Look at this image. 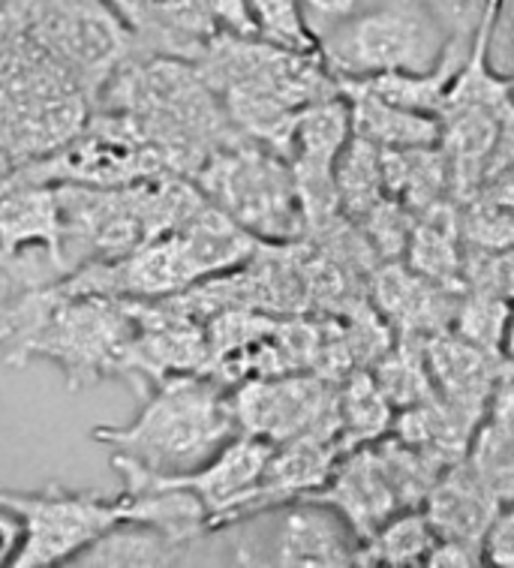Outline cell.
Returning <instances> with one entry per match:
<instances>
[{
	"mask_svg": "<svg viewBox=\"0 0 514 568\" xmlns=\"http://www.w3.org/2000/svg\"><path fill=\"white\" fill-rule=\"evenodd\" d=\"M10 172H12V163L7 160V156H3V151H0V184L7 181V175H10Z\"/></svg>",
	"mask_w": 514,
	"mask_h": 568,
	"instance_id": "32",
	"label": "cell"
},
{
	"mask_svg": "<svg viewBox=\"0 0 514 568\" xmlns=\"http://www.w3.org/2000/svg\"><path fill=\"white\" fill-rule=\"evenodd\" d=\"M91 112L75 75L24 31L7 0L0 7V151L12 169L61 148Z\"/></svg>",
	"mask_w": 514,
	"mask_h": 568,
	"instance_id": "4",
	"label": "cell"
},
{
	"mask_svg": "<svg viewBox=\"0 0 514 568\" xmlns=\"http://www.w3.org/2000/svg\"><path fill=\"white\" fill-rule=\"evenodd\" d=\"M3 3H7V0H0V7H3Z\"/></svg>",
	"mask_w": 514,
	"mask_h": 568,
	"instance_id": "33",
	"label": "cell"
},
{
	"mask_svg": "<svg viewBox=\"0 0 514 568\" xmlns=\"http://www.w3.org/2000/svg\"><path fill=\"white\" fill-rule=\"evenodd\" d=\"M412 271H419L436 286H452L461 271L454 220L436 205L427 211V220L412 235Z\"/></svg>",
	"mask_w": 514,
	"mask_h": 568,
	"instance_id": "22",
	"label": "cell"
},
{
	"mask_svg": "<svg viewBox=\"0 0 514 568\" xmlns=\"http://www.w3.org/2000/svg\"><path fill=\"white\" fill-rule=\"evenodd\" d=\"M193 181L211 205L256 241L289 244L304 229L308 214L289 160L248 135L208 156Z\"/></svg>",
	"mask_w": 514,
	"mask_h": 568,
	"instance_id": "5",
	"label": "cell"
},
{
	"mask_svg": "<svg viewBox=\"0 0 514 568\" xmlns=\"http://www.w3.org/2000/svg\"><path fill=\"white\" fill-rule=\"evenodd\" d=\"M241 434L286 443L304 434H337V394L320 376H253L232 388Z\"/></svg>",
	"mask_w": 514,
	"mask_h": 568,
	"instance_id": "10",
	"label": "cell"
},
{
	"mask_svg": "<svg viewBox=\"0 0 514 568\" xmlns=\"http://www.w3.org/2000/svg\"><path fill=\"white\" fill-rule=\"evenodd\" d=\"M373 379L382 388V394L389 397L391 406H397V409L431 400L433 394H436L424 349H410V346L389 352L380 362V367H376Z\"/></svg>",
	"mask_w": 514,
	"mask_h": 568,
	"instance_id": "24",
	"label": "cell"
},
{
	"mask_svg": "<svg viewBox=\"0 0 514 568\" xmlns=\"http://www.w3.org/2000/svg\"><path fill=\"white\" fill-rule=\"evenodd\" d=\"M304 3V10L308 16H316V19H325V21H343L350 19L359 12V3L361 0H301Z\"/></svg>",
	"mask_w": 514,
	"mask_h": 568,
	"instance_id": "29",
	"label": "cell"
},
{
	"mask_svg": "<svg viewBox=\"0 0 514 568\" xmlns=\"http://www.w3.org/2000/svg\"><path fill=\"white\" fill-rule=\"evenodd\" d=\"M75 568L195 566V554L163 529L142 520H121L72 559Z\"/></svg>",
	"mask_w": 514,
	"mask_h": 568,
	"instance_id": "18",
	"label": "cell"
},
{
	"mask_svg": "<svg viewBox=\"0 0 514 568\" xmlns=\"http://www.w3.org/2000/svg\"><path fill=\"white\" fill-rule=\"evenodd\" d=\"M466 239L478 244L484 253H503L514 247V211L482 207L466 217Z\"/></svg>",
	"mask_w": 514,
	"mask_h": 568,
	"instance_id": "26",
	"label": "cell"
},
{
	"mask_svg": "<svg viewBox=\"0 0 514 568\" xmlns=\"http://www.w3.org/2000/svg\"><path fill=\"white\" fill-rule=\"evenodd\" d=\"M340 91L346 93V103H350L352 135H359L364 142L382 151L440 145V135H443L440 118L389 103L359 82H343Z\"/></svg>",
	"mask_w": 514,
	"mask_h": 568,
	"instance_id": "16",
	"label": "cell"
},
{
	"mask_svg": "<svg viewBox=\"0 0 514 568\" xmlns=\"http://www.w3.org/2000/svg\"><path fill=\"white\" fill-rule=\"evenodd\" d=\"M512 88H514V75H512Z\"/></svg>",
	"mask_w": 514,
	"mask_h": 568,
	"instance_id": "34",
	"label": "cell"
},
{
	"mask_svg": "<svg viewBox=\"0 0 514 568\" xmlns=\"http://www.w3.org/2000/svg\"><path fill=\"white\" fill-rule=\"evenodd\" d=\"M505 316H508V301L487 290H475L470 298L463 301L461 311L454 313L457 334L463 341L494 352V355H503Z\"/></svg>",
	"mask_w": 514,
	"mask_h": 568,
	"instance_id": "25",
	"label": "cell"
},
{
	"mask_svg": "<svg viewBox=\"0 0 514 568\" xmlns=\"http://www.w3.org/2000/svg\"><path fill=\"white\" fill-rule=\"evenodd\" d=\"M169 172L163 160L121 114L93 109L79 133L46 156L16 165L10 178L33 184L124 186Z\"/></svg>",
	"mask_w": 514,
	"mask_h": 568,
	"instance_id": "9",
	"label": "cell"
},
{
	"mask_svg": "<svg viewBox=\"0 0 514 568\" xmlns=\"http://www.w3.org/2000/svg\"><path fill=\"white\" fill-rule=\"evenodd\" d=\"M248 10L259 40L286 52H320V40L310 31L301 0H248Z\"/></svg>",
	"mask_w": 514,
	"mask_h": 568,
	"instance_id": "23",
	"label": "cell"
},
{
	"mask_svg": "<svg viewBox=\"0 0 514 568\" xmlns=\"http://www.w3.org/2000/svg\"><path fill=\"white\" fill-rule=\"evenodd\" d=\"M124 21L133 37L135 54L142 58H181L195 61L208 42L214 40L216 24L202 0H103Z\"/></svg>",
	"mask_w": 514,
	"mask_h": 568,
	"instance_id": "12",
	"label": "cell"
},
{
	"mask_svg": "<svg viewBox=\"0 0 514 568\" xmlns=\"http://www.w3.org/2000/svg\"><path fill=\"white\" fill-rule=\"evenodd\" d=\"M10 7L24 31L75 75L91 105L135 58L133 37L103 0H10Z\"/></svg>",
	"mask_w": 514,
	"mask_h": 568,
	"instance_id": "7",
	"label": "cell"
},
{
	"mask_svg": "<svg viewBox=\"0 0 514 568\" xmlns=\"http://www.w3.org/2000/svg\"><path fill=\"white\" fill-rule=\"evenodd\" d=\"M21 541V524L19 517L0 508V566H10L12 554L19 550Z\"/></svg>",
	"mask_w": 514,
	"mask_h": 568,
	"instance_id": "30",
	"label": "cell"
},
{
	"mask_svg": "<svg viewBox=\"0 0 514 568\" xmlns=\"http://www.w3.org/2000/svg\"><path fill=\"white\" fill-rule=\"evenodd\" d=\"M380 301L382 307L391 313V320H397L401 325H410V328H422L424 322H431L433 331L436 328V320H452L454 311L445 301L443 286L433 292L427 286V277H422L419 271H394L391 268L385 277L380 280Z\"/></svg>",
	"mask_w": 514,
	"mask_h": 568,
	"instance_id": "21",
	"label": "cell"
},
{
	"mask_svg": "<svg viewBox=\"0 0 514 568\" xmlns=\"http://www.w3.org/2000/svg\"><path fill=\"white\" fill-rule=\"evenodd\" d=\"M424 358H427L436 397H443L452 406H457L461 413L482 422L487 400L500 383L494 373L500 355L482 349V346H473L470 341H463L461 334L452 337V334L440 331L424 346Z\"/></svg>",
	"mask_w": 514,
	"mask_h": 568,
	"instance_id": "14",
	"label": "cell"
},
{
	"mask_svg": "<svg viewBox=\"0 0 514 568\" xmlns=\"http://www.w3.org/2000/svg\"><path fill=\"white\" fill-rule=\"evenodd\" d=\"M0 508L19 517L21 541L12 554V568L70 566L105 529L124 520L121 496L105 499L93 490H10L0 487Z\"/></svg>",
	"mask_w": 514,
	"mask_h": 568,
	"instance_id": "8",
	"label": "cell"
},
{
	"mask_svg": "<svg viewBox=\"0 0 514 568\" xmlns=\"http://www.w3.org/2000/svg\"><path fill=\"white\" fill-rule=\"evenodd\" d=\"M424 503L440 541H470L484 548L496 524V511L503 506L482 478L475 476L466 457L436 478Z\"/></svg>",
	"mask_w": 514,
	"mask_h": 568,
	"instance_id": "15",
	"label": "cell"
},
{
	"mask_svg": "<svg viewBox=\"0 0 514 568\" xmlns=\"http://www.w3.org/2000/svg\"><path fill=\"white\" fill-rule=\"evenodd\" d=\"M443 24L422 0H389L334 24L320 54L337 82L389 73H427L443 58Z\"/></svg>",
	"mask_w": 514,
	"mask_h": 568,
	"instance_id": "6",
	"label": "cell"
},
{
	"mask_svg": "<svg viewBox=\"0 0 514 568\" xmlns=\"http://www.w3.org/2000/svg\"><path fill=\"white\" fill-rule=\"evenodd\" d=\"M313 496L337 508L359 532L361 541L373 536L389 517L403 511L389 466L382 460L380 448H371V445L346 452L343 464L334 466L329 485Z\"/></svg>",
	"mask_w": 514,
	"mask_h": 568,
	"instance_id": "13",
	"label": "cell"
},
{
	"mask_svg": "<svg viewBox=\"0 0 514 568\" xmlns=\"http://www.w3.org/2000/svg\"><path fill=\"white\" fill-rule=\"evenodd\" d=\"M91 436L144 469L181 476L223 452L241 427L229 385L208 373H181L144 394L133 422L97 424Z\"/></svg>",
	"mask_w": 514,
	"mask_h": 568,
	"instance_id": "3",
	"label": "cell"
},
{
	"mask_svg": "<svg viewBox=\"0 0 514 568\" xmlns=\"http://www.w3.org/2000/svg\"><path fill=\"white\" fill-rule=\"evenodd\" d=\"M391 415H394V406L382 394L376 379L367 373H355L343 394H337L340 452L346 455L352 448L376 443L391 427Z\"/></svg>",
	"mask_w": 514,
	"mask_h": 568,
	"instance_id": "20",
	"label": "cell"
},
{
	"mask_svg": "<svg viewBox=\"0 0 514 568\" xmlns=\"http://www.w3.org/2000/svg\"><path fill=\"white\" fill-rule=\"evenodd\" d=\"M202 7L211 16L220 33H235V37H256L253 19H250L248 0H202Z\"/></svg>",
	"mask_w": 514,
	"mask_h": 568,
	"instance_id": "28",
	"label": "cell"
},
{
	"mask_svg": "<svg viewBox=\"0 0 514 568\" xmlns=\"http://www.w3.org/2000/svg\"><path fill=\"white\" fill-rule=\"evenodd\" d=\"M58 244H61L58 186L7 175V181L0 184V253L52 247L58 256Z\"/></svg>",
	"mask_w": 514,
	"mask_h": 568,
	"instance_id": "17",
	"label": "cell"
},
{
	"mask_svg": "<svg viewBox=\"0 0 514 568\" xmlns=\"http://www.w3.org/2000/svg\"><path fill=\"white\" fill-rule=\"evenodd\" d=\"M503 358H505V364H512V367H514V301L508 304V316H505Z\"/></svg>",
	"mask_w": 514,
	"mask_h": 568,
	"instance_id": "31",
	"label": "cell"
},
{
	"mask_svg": "<svg viewBox=\"0 0 514 568\" xmlns=\"http://www.w3.org/2000/svg\"><path fill=\"white\" fill-rule=\"evenodd\" d=\"M424 7L440 19L443 28H452V37H473L487 12L503 0H422Z\"/></svg>",
	"mask_w": 514,
	"mask_h": 568,
	"instance_id": "27",
	"label": "cell"
},
{
	"mask_svg": "<svg viewBox=\"0 0 514 568\" xmlns=\"http://www.w3.org/2000/svg\"><path fill=\"white\" fill-rule=\"evenodd\" d=\"M271 532L268 566H359L361 536L316 496L286 503Z\"/></svg>",
	"mask_w": 514,
	"mask_h": 568,
	"instance_id": "11",
	"label": "cell"
},
{
	"mask_svg": "<svg viewBox=\"0 0 514 568\" xmlns=\"http://www.w3.org/2000/svg\"><path fill=\"white\" fill-rule=\"evenodd\" d=\"M93 109L121 114L169 172L195 178L208 156L241 139L214 88L193 61L135 54L105 84Z\"/></svg>",
	"mask_w": 514,
	"mask_h": 568,
	"instance_id": "1",
	"label": "cell"
},
{
	"mask_svg": "<svg viewBox=\"0 0 514 568\" xmlns=\"http://www.w3.org/2000/svg\"><path fill=\"white\" fill-rule=\"evenodd\" d=\"M436 541L440 536L431 517L422 515L419 508H403L361 541L359 566H427Z\"/></svg>",
	"mask_w": 514,
	"mask_h": 568,
	"instance_id": "19",
	"label": "cell"
},
{
	"mask_svg": "<svg viewBox=\"0 0 514 568\" xmlns=\"http://www.w3.org/2000/svg\"><path fill=\"white\" fill-rule=\"evenodd\" d=\"M135 334V316L127 301L100 295H54L52 286L24 295L0 311V346L7 367H28L37 358L63 373L72 394L112 379L121 371Z\"/></svg>",
	"mask_w": 514,
	"mask_h": 568,
	"instance_id": "2",
	"label": "cell"
}]
</instances>
